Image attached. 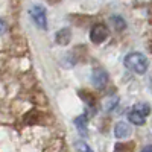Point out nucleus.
<instances>
[{"mask_svg": "<svg viewBox=\"0 0 152 152\" xmlns=\"http://www.w3.org/2000/svg\"><path fill=\"white\" fill-rule=\"evenodd\" d=\"M123 64L128 70H131L137 75H143V73H146V70L149 67V61L140 52H131V53H128L125 56Z\"/></svg>", "mask_w": 152, "mask_h": 152, "instance_id": "f257e3e1", "label": "nucleus"}, {"mask_svg": "<svg viewBox=\"0 0 152 152\" xmlns=\"http://www.w3.org/2000/svg\"><path fill=\"white\" fill-rule=\"evenodd\" d=\"M29 15L34 20V23L37 24L38 28L46 29L47 28V15H46V9L41 5H34L29 9Z\"/></svg>", "mask_w": 152, "mask_h": 152, "instance_id": "7ed1b4c3", "label": "nucleus"}, {"mask_svg": "<svg viewBox=\"0 0 152 152\" xmlns=\"http://www.w3.org/2000/svg\"><path fill=\"white\" fill-rule=\"evenodd\" d=\"M70 40H72V32H70V29L64 28V29H61V31L56 32V43H58V44L66 46V44L70 43Z\"/></svg>", "mask_w": 152, "mask_h": 152, "instance_id": "0eeeda50", "label": "nucleus"}, {"mask_svg": "<svg viewBox=\"0 0 152 152\" xmlns=\"http://www.w3.org/2000/svg\"><path fill=\"white\" fill-rule=\"evenodd\" d=\"M132 129H131V126L128 122H117L116 126H114V135H116L117 138H128L131 135Z\"/></svg>", "mask_w": 152, "mask_h": 152, "instance_id": "423d86ee", "label": "nucleus"}, {"mask_svg": "<svg viewBox=\"0 0 152 152\" xmlns=\"http://www.w3.org/2000/svg\"><path fill=\"white\" fill-rule=\"evenodd\" d=\"M76 152H93V149L88 146L85 142H76Z\"/></svg>", "mask_w": 152, "mask_h": 152, "instance_id": "6e6552de", "label": "nucleus"}, {"mask_svg": "<svg viewBox=\"0 0 152 152\" xmlns=\"http://www.w3.org/2000/svg\"><path fill=\"white\" fill-rule=\"evenodd\" d=\"M110 37V31L104 23H96L90 31V40L94 44H102L107 41V38Z\"/></svg>", "mask_w": 152, "mask_h": 152, "instance_id": "20e7f679", "label": "nucleus"}, {"mask_svg": "<svg viewBox=\"0 0 152 152\" xmlns=\"http://www.w3.org/2000/svg\"><path fill=\"white\" fill-rule=\"evenodd\" d=\"M91 82L97 88H104L108 82V75L104 69H94L91 73Z\"/></svg>", "mask_w": 152, "mask_h": 152, "instance_id": "39448f33", "label": "nucleus"}, {"mask_svg": "<svg viewBox=\"0 0 152 152\" xmlns=\"http://www.w3.org/2000/svg\"><path fill=\"white\" fill-rule=\"evenodd\" d=\"M84 120H85V117H84V116H81V117H78V119L75 120V125L81 129V132H82V134L85 132V122H84Z\"/></svg>", "mask_w": 152, "mask_h": 152, "instance_id": "1a4fd4ad", "label": "nucleus"}, {"mask_svg": "<svg viewBox=\"0 0 152 152\" xmlns=\"http://www.w3.org/2000/svg\"><path fill=\"white\" fill-rule=\"evenodd\" d=\"M3 31H5V23H3V20H0V34Z\"/></svg>", "mask_w": 152, "mask_h": 152, "instance_id": "9b49d317", "label": "nucleus"}, {"mask_svg": "<svg viewBox=\"0 0 152 152\" xmlns=\"http://www.w3.org/2000/svg\"><path fill=\"white\" fill-rule=\"evenodd\" d=\"M142 152H152V146H151V145H148V146H145V148L142 149Z\"/></svg>", "mask_w": 152, "mask_h": 152, "instance_id": "9d476101", "label": "nucleus"}, {"mask_svg": "<svg viewBox=\"0 0 152 152\" xmlns=\"http://www.w3.org/2000/svg\"><path fill=\"white\" fill-rule=\"evenodd\" d=\"M151 114V107L148 104H137L128 113V120L134 125L142 126L146 123V117Z\"/></svg>", "mask_w": 152, "mask_h": 152, "instance_id": "f03ea898", "label": "nucleus"}]
</instances>
